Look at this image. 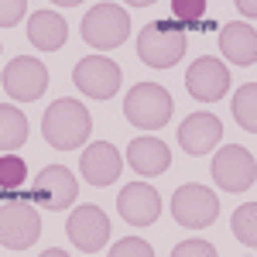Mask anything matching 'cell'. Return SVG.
Instances as JSON below:
<instances>
[{"label": "cell", "instance_id": "1", "mask_svg": "<svg viewBox=\"0 0 257 257\" xmlns=\"http://www.w3.org/2000/svg\"><path fill=\"white\" fill-rule=\"evenodd\" d=\"M41 134H45V141H48L55 151H76V148H82V144L89 141V134H93V117H89V110L82 106L79 99L62 96L45 110Z\"/></svg>", "mask_w": 257, "mask_h": 257}, {"label": "cell", "instance_id": "2", "mask_svg": "<svg viewBox=\"0 0 257 257\" xmlns=\"http://www.w3.org/2000/svg\"><path fill=\"white\" fill-rule=\"evenodd\" d=\"M38 237H41V216L35 209V199L4 192V206H0V247L7 254H21V250L35 247Z\"/></svg>", "mask_w": 257, "mask_h": 257}, {"label": "cell", "instance_id": "3", "mask_svg": "<svg viewBox=\"0 0 257 257\" xmlns=\"http://www.w3.org/2000/svg\"><path fill=\"white\" fill-rule=\"evenodd\" d=\"M189 48V38H185V28L172 21H151L144 24L138 35V59L151 69H172L182 62Z\"/></svg>", "mask_w": 257, "mask_h": 257}, {"label": "cell", "instance_id": "4", "mask_svg": "<svg viewBox=\"0 0 257 257\" xmlns=\"http://www.w3.org/2000/svg\"><path fill=\"white\" fill-rule=\"evenodd\" d=\"M175 110L172 93L158 82H138L127 96H123V117L141 131H161Z\"/></svg>", "mask_w": 257, "mask_h": 257}, {"label": "cell", "instance_id": "5", "mask_svg": "<svg viewBox=\"0 0 257 257\" xmlns=\"http://www.w3.org/2000/svg\"><path fill=\"white\" fill-rule=\"evenodd\" d=\"M131 35V18L120 4H96L82 14V41L96 52H113Z\"/></svg>", "mask_w": 257, "mask_h": 257}, {"label": "cell", "instance_id": "6", "mask_svg": "<svg viewBox=\"0 0 257 257\" xmlns=\"http://www.w3.org/2000/svg\"><path fill=\"white\" fill-rule=\"evenodd\" d=\"M172 216H175V223L189 226V230H202V226L216 223L219 199H216V192H209L206 185L185 182V185H178L175 196H172Z\"/></svg>", "mask_w": 257, "mask_h": 257}, {"label": "cell", "instance_id": "7", "mask_svg": "<svg viewBox=\"0 0 257 257\" xmlns=\"http://www.w3.org/2000/svg\"><path fill=\"white\" fill-rule=\"evenodd\" d=\"M213 178L223 192H247L257 182V161L243 144H226L213 158Z\"/></svg>", "mask_w": 257, "mask_h": 257}, {"label": "cell", "instance_id": "8", "mask_svg": "<svg viewBox=\"0 0 257 257\" xmlns=\"http://www.w3.org/2000/svg\"><path fill=\"white\" fill-rule=\"evenodd\" d=\"M0 86H4V93L11 99L31 103L48 89V69H45V62L31 59V55H18V59H11L4 65Z\"/></svg>", "mask_w": 257, "mask_h": 257}, {"label": "cell", "instance_id": "9", "mask_svg": "<svg viewBox=\"0 0 257 257\" xmlns=\"http://www.w3.org/2000/svg\"><path fill=\"white\" fill-rule=\"evenodd\" d=\"M72 82L89 99H110L120 89V65L106 55H86V59L76 62Z\"/></svg>", "mask_w": 257, "mask_h": 257}, {"label": "cell", "instance_id": "10", "mask_svg": "<svg viewBox=\"0 0 257 257\" xmlns=\"http://www.w3.org/2000/svg\"><path fill=\"white\" fill-rule=\"evenodd\" d=\"M65 233L72 240V247L82 250V254H99L110 240V219L99 206H76L72 216L65 223Z\"/></svg>", "mask_w": 257, "mask_h": 257}, {"label": "cell", "instance_id": "11", "mask_svg": "<svg viewBox=\"0 0 257 257\" xmlns=\"http://www.w3.org/2000/svg\"><path fill=\"white\" fill-rule=\"evenodd\" d=\"M76 196H79V182H76V175L65 165L41 168L38 178H35V192H31V199L41 209H52V213H62L65 206H72Z\"/></svg>", "mask_w": 257, "mask_h": 257}, {"label": "cell", "instance_id": "12", "mask_svg": "<svg viewBox=\"0 0 257 257\" xmlns=\"http://www.w3.org/2000/svg\"><path fill=\"white\" fill-rule=\"evenodd\" d=\"M230 69L219 59H196L185 72V89L199 103H216L230 93Z\"/></svg>", "mask_w": 257, "mask_h": 257}, {"label": "cell", "instance_id": "13", "mask_svg": "<svg viewBox=\"0 0 257 257\" xmlns=\"http://www.w3.org/2000/svg\"><path fill=\"white\" fill-rule=\"evenodd\" d=\"M117 213L131 226H151L161 213V196L158 189H151L148 182H131L123 185L117 196Z\"/></svg>", "mask_w": 257, "mask_h": 257}, {"label": "cell", "instance_id": "14", "mask_svg": "<svg viewBox=\"0 0 257 257\" xmlns=\"http://www.w3.org/2000/svg\"><path fill=\"white\" fill-rule=\"evenodd\" d=\"M120 168H123L120 151L110 144V141H93V144L82 151V158H79L82 178H86L89 185H96V189L113 185V182L120 178Z\"/></svg>", "mask_w": 257, "mask_h": 257}, {"label": "cell", "instance_id": "15", "mask_svg": "<svg viewBox=\"0 0 257 257\" xmlns=\"http://www.w3.org/2000/svg\"><path fill=\"white\" fill-rule=\"evenodd\" d=\"M223 138V123L216 113H192L178 123V148L185 155H209Z\"/></svg>", "mask_w": 257, "mask_h": 257}, {"label": "cell", "instance_id": "16", "mask_svg": "<svg viewBox=\"0 0 257 257\" xmlns=\"http://www.w3.org/2000/svg\"><path fill=\"white\" fill-rule=\"evenodd\" d=\"M127 165L144 178L165 175L168 165H172V151H168V144L158 141V138H134L127 144Z\"/></svg>", "mask_w": 257, "mask_h": 257}, {"label": "cell", "instance_id": "17", "mask_svg": "<svg viewBox=\"0 0 257 257\" xmlns=\"http://www.w3.org/2000/svg\"><path fill=\"white\" fill-rule=\"evenodd\" d=\"M219 52L230 65H254L257 62V31L243 21H230L219 28Z\"/></svg>", "mask_w": 257, "mask_h": 257}, {"label": "cell", "instance_id": "18", "mask_svg": "<svg viewBox=\"0 0 257 257\" xmlns=\"http://www.w3.org/2000/svg\"><path fill=\"white\" fill-rule=\"evenodd\" d=\"M28 41L38 52H59L62 45L69 41V24L55 11H38L28 21Z\"/></svg>", "mask_w": 257, "mask_h": 257}, {"label": "cell", "instance_id": "19", "mask_svg": "<svg viewBox=\"0 0 257 257\" xmlns=\"http://www.w3.org/2000/svg\"><path fill=\"white\" fill-rule=\"evenodd\" d=\"M24 141H28V117L18 106H11V99L0 103V148L4 151H18Z\"/></svg>", "mask_w": 257, "mask_h": 257}, {"label": "cell", "instance_id": "20", "mask_svg": "<svg viewBox=\"0 0 257 257\" xmlns=\"http://www.w3.org/2000/svg\"><path fill=\"white\" fill-rule=\"evenodd\" d=\"M233 120L247 134H257V82H243L233 93Z\"/></svg>", "mask_w": 257, "mask_h": 257}, {"label": "cell", "instance_id": "21", "mask_svg": "<svg viewBox=\"0 0 257 257\" xmlns=\"http://www.w3.org/2000/svg\"><path fill=\"white\" fill-rule=\"evenodd\" d=\"M230 230H233V237L243 243V247H250L257 250V202H243L233 219H230Z\"/></svg>", "mask_w": 257, "mask_h": 257}, {"label": "cell", "instance_id": "22", "mask_svg": "<svg viewBox=\"0 0 257 257\" xmlns=\"http://www.w3.org/2000/svg\"><path fill=\"white\" fill-rule=\"evenodd\" d=\"M28 175V168H24V161L14 155V151H4V158H0V189L4 192H14L21 182Z\"/></svg>", "mask_w": 257, "mask_h": 257}, {"label": "cell", "instance_id": "23", "mask_svg": "<svg viewBox=\"0 0 257 257\" xmlns=\"http://www.w3.org/2000/svg\"><path fill=\"white\" fill-rule=\"evenodd\" d=\"M172 18L182 28L206 24V0H172Z\"/></svg>", "mask_w": 257, "mask_h": 257}, {"label": "cell", "instance_id": "24", "mask_svg": "<svg viewBox=\"0 0 257 257\" xmlns=\"http://www.w3.org/2000/svg\"><path fill=\"white\" fill-rule=\"evenodd\" d=\"M110 254L113 257H155V247L141 237H127V240H120L117 247H110Z\"/></svg>", "mask_w": 257, "mask_h": 257}, {"label": "cell", "instance_id": "25", "mask_svg": "<svg viewBox=\"0 0 257 257\" xmlns=\"http://www.w3.org/2000/svg\"><path fill=\"white\" fill-rule=\"evenodd\" d=\"M172 257H216V247L209 240H182L172 247Z\"/></svg>", "mask_w": 257, "mask_h": 257}, {"label": "cell", "instance_id": "26", "mask_svg": "<svg viewBox=\"0 0 257 257\" xmlns=\"http://www.w3.org/2000/svg\"><path fill=\"white\" fill-rule=\"evenodd\" d=\"M28 11V0H0V28H14Z\"/></svg>", "mask_w": 257, "mask_h": 257}, {"label": "cell", "instance_id": "27", "mask_svg": "<svg viewBox=\"0 0 257 257\" xmlns=\"http://www.w3.org/2000/svg\"><path fill=\"white\" fill-rule=\"evenodd\" d=\"M237 4V11L243 18H257V0H233Z\"/></svg>", "mask_w": 257, "mask_h": 257}, {"label": "cell", "instance_id": "28", "mask_svg": "<svg viewBox=\"0 0 257 257\" xmlns=\"http://www.w3.org/2000/svg\"><path fill=\"white\" fill-rule=\"evenodd\" d=\"M52 4H55V7H79L82 0H52Z\"/></svg>", "mask_w": 257, "mask_h": 257}, {"label": "cell", "instance_id": "29", "mask_svg": "<svg viewBox=\"0 0 257 257\" xmlns=\"http://www.w3.org/2000/svg\"><path fill=\"white\" fill-rule=\"evenodd\" d=\"M123 4H131V7H151L155 0H123Z\"/></svg>", "mask_w": 257, "mask_h": 257}]
</instances>
